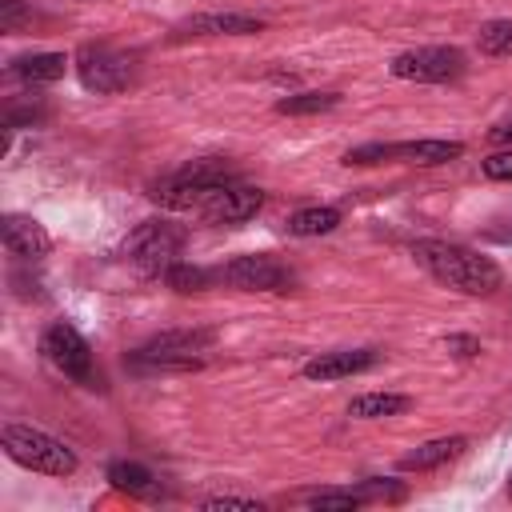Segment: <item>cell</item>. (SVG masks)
I'll use <instances>...</instances> for the list:
<instances>
[{
	"label": "cell",
	"mask_w": 512,
	"mask_h": 512,
	"mask_svg": "<svg viewBox=\"0 0 512 512\" xmlns=\"http://www.w3.org/2000/svg\"><path fill=\"white\" fill-rule=\"evenodd\" d=\"M380 360V352L376 348H344V352H324V356H316V360H308L304 364V376L308 380H344V376H356V372H364V368H372Z\"/></svg>",
	"instance_id": "obj_12"
},
{
	"label": "cell",
	"mask_w": 512,
	"mask_h": 512,
	"mask_svg": "<svg viewBox=\"0 0 512 512\" xmlns=\"http://www.w3.org/2000/svg\"><path fill=\"white\" fill-rule=\"evenodd\" d=\"M464 448H468V436H440V440H428V444H420L416 452H408V456L400 460V468H404V472H428V468H440V464L456 460Z\"/></svg>",
	"instance_id": "obj_14"
},
{
	"label": "cell",
	"mask_w": 512,
	"mask_h": 512,
	"mask_svg": "<svg viewBox=\"0 0 512 512\" xmlns=\"http://www.w3.org/2000/svg\"><path fill=\"white\" fill-rule=\"evenodd\" d=\"M336 104H340L336 92H296V96L276 100V112L280 116H312V112H328Z\"/></svg>",
	"instance_id": "obj_20"
},
{
	"label": "cell",
	"mask_w": 512,
	"mask_h": 512,
	"mask_svg": "<svg viewBox=\"0 0 512 512\" xmlns=\"http://www.w3.org/2000/svg\"><path fill=\"white\" fill-rule=\"evenodd\" d=\"M220 508H252V512H260V504L252 496H212V500H204V512H220Z\"/></svg>",
	"instance_id": "obj_28"
},
{
	"label": "cell",
	"mask_w": 512,
	"mask_h": 512,
	"mask_svg": "<svg viewBox=\"0 0 512 512\" xmlns=\"http://www.w3.org/2000/svg\"><path fill=\"white\" fill-rule=\"evenodd\" d=\"M496 240H500V244H512V228H508V232H500Z\"/></svg>",
	"instance_id": "obj_31"
},
{
	"label": "cell",
	"mask_w": 512,
	"mask_h": 512,
	"mask_svg": "<svg viewBox=\"0 0 512 512\" xmlns=\"http://www.w3.org/2000/svg\"><path fill=\"white\" fill-rule=\"evenodd\" d=\"M180 248H184V232H180L176 224H164V220H148V224H140V228L124 240L128 264L140 268L144 276L168 272V268L176 264Z\"/></svg>",
	"instance_id": "obj_4"
},
{
	"label": "cell",
	"mask_w": 512,
	"mask_h": 512,
	"mask_svg": "<svg viewBox=\"0 0 512 512\" xmlns=\"http://www.w3.org/2000/svg\"><path fill=\"white\" fill-rule=\"evenodd\" d=\"M380 160H392V144H360V148H348L344 152V164H380Z\"/></svg>",
	"instance_id": "obj_24"
},
{
	"label": "cell",
	"mask_w": 512,
	"mask_h": 512,
	"mask_svg": "<svg viewBox=\"0 0 512 512\" xmlns=\"http://www.w3.org/2000/svg\"><path fill=\"white\" fill-rule=\"evenodd\" d=\"M232 180H236V172H232L224 160H192L188 168H180V172H172L168 180L152 184L148 196H152L156 204H164V208H176V212H188V208H192V212H196L212 188L232 184Z\"/></svg>",
	"instance_id": "obj_3"
},
{
	"label": "cell",
	"mask_w": 512,
	"mask_h": 512,
	"mask_svg": "<svg viewBox=\"0 0 512 512\" xmlns=\"http://www.w3.org/2000/svg\"><path fill=\"white\" fill-rule=\"evenodd\" d=\"M356 492H360L364 504H368V500H388V504H400V500H404V484H396V480H380V476L364 480Z\"/></svg>",
	"instance_id": "obj_23"
},
{
	"label": "cell",
	"mask_w": 512,
	"mask_h": 512,
	"mask_svg": "<svg viewBox=\"0 0 512 512\" xmlns=\"http://www.w3.org/2000/svg\"><path fill=\"white\" fill-rule=\"evenodd\" d=\"M480 52H488V56H512V20H488L480 28Z\"/></svg>",
	"instance_id": "obj_22"
},
{
	"label": "cell",
	"mask_w": 512,
	"mask_h": 512,
	"mask_svg": "<svg viewBox=\"0 0 512 512\" xmlns=\"http://www.w3.org/2000/svg\"><path fill=\"white\" fill-rule=\"evenodd\" d=\"M220 280H228L240 292H288L292 268L280 264L276 256H236L232 264L220 268Z\"/></svg>",
	"instance_id": "obj_9"
},
{
	"label": "cell",
	"mask_w": 512,
	"mask_h": 512,
	"mask_svg": "<svg viewBox=\"0 0 512 512\" xmlns=\"http://www.w3.org/2000/svg\"><path fill=\"white\" fill-rule=\"evenodd\" d=\"M40 352L56 372H64V376H72L80 384L92 380V348L72 324H52L44 332V340H40Z\"/></svg>",
	"instance_id": "obj_8"
},
{
	"label": "cell",
	"mask_w": 512,
	"mask_h": 512,
	"mask_svg": "<svg viewBox=\"0 0 512 512\" xmlns=\"http://www.w3.org/2000/svg\"><path fill=\"white\" fill-rule=\"evenodd\" d=\"M260 28H264V20L244 16V12H204V16H192L188 24H180L176 32L180 36H252Z\"/></svg>",
	"instance_id": "obj_13"
},
{
	"label": "cell",
	"mask_w": 512,
	"mask_h": 512,
	"mask_svg": "<svg viewBox=\"0 0 512 512\" xmlns=\"http://www.w3.org/2000/svg\"><path fill=\"white\" fill-rule=\"evenodd\" d=\"M484 176L488 180H512V148H500L484 160Z\"/></svg>",
	"instance_id": "obj_26"
},
{
	"label": "cell",
	"mask_w": 512,
	"mask_h": 512,
	"mask_svg": "<svg viewBox=\"0 0 512 512\" xmlns=\"http://www.w3.org/2000/svg\"><path fill=\"white\" fill-rule=\"evenodd\" d=\"M80 84L92 92H124L132 84V56L108 48V44H84L76 56Z\"/></svg>",
	"instance_id": "obj_6"
},
{
	"label": "cell",
	"mask_w": 512,
	"mask_h": 512,
	"mask_svg": "<svg viewBox=\"0 0 512 512\" xmlns=\"http://www.w3.org/2000/svg\"><path fill=\"white\" fill-rule=\"evenodd\" d=\"M356 504H364L356 488L352 492H316L312 496V508H356Z\"/></svg>",
	"instance_id": "obj_25"
},
{
	"label": "cell",
	"mask_w": 512,
	"mask_h": 512,
	"mask_svg": "<svg viewBox=\"0 0 512 512\" xmlns=\"http://www.w3.org/2000/svg\"><path fill=\"white\" fill-rule=\"evenodd\" d=\"M216 336L208 328H168L156 332L152 340H144L136 348L140 364H160V368H196L208 352H212Z\"/></svg>",
	"instance_id": "obj_5"
},
{
	"label": "cell",
	"mask_w": 512,
	"mask_h": 512,
	"mask_svg": "<svg viewBox=\"0 0 512 512\" xmlns=\"http://www.w3.org/2000/svg\"><path fill=\"white\" fill-rule=\"evenodd\" d=\"M68 68V60L60 52H32V56H20L12 60V72L20 80H32V84H48V80H60Z\"/></svg>",
	"instance_id": "obj_16"
},
{
	"label": "cell",
	"mask_w": 512,
	"mask_h": 512,
	"mask_svg": "<svg viewBox=\"0 0 512 512\" xmlns=\"http://www.w3.org/2000/svg\"><path fill=\"white\" fill-rule=\"evenodd\" d=\"M464 72V52L460 48H412V52H400L392 60V76L400 80H420V84H444V80H456Z\"/></svg>",
	"instance_id": "obj_7"
},
{
	"label": "cell",
	"mask_w": 512,
	"mask_h": 512,
	"mask_svg": "<svg viewBox=\"0 0 512 512\" xmlns=\"http://www.w3.org/2000/svg\"><path fill=\"white\" fill-rule=\"evenodd\" d=\"M0 448L20 468L44 472V476H72L76 472V452L64 440H56L40 428H28V424H4L0 428Z\"/></svg>",
	"instance_id": "obj_2"
},
{
	"label": "cell",
	"mask_w": 512,
	"mask_h": 512,
	"mask_svg": "<svg viewBox=\"0 0 512 512\" xmlns=\"http://www.w3.org/2000/svg\"><path fill=\"white\" fill-rule=\"evenodd\" d=\"M448 348H452V352H456V356H464V360H468V356H476V352H480V344H476V340H472V336H448Z\"/></svg>",
	"instance_id": "obj_29"
},
{
	"label": "cell",
	"mask_w": 512,
	"mask_h": 512,
	"mask_svg": "<svg viewBox=\"0 0 512 512\" xmlns=\"http://www.w3.org/2000/svg\"><path fill=\"white\" fill-rule=\"evenodd\" d=\"M460 152H464L460 140H408V144H392V156H400V160H408V164H424V168L448 164V160H456Z\"/></svg>",
	"instance_id": "obj_15"
},
{
	"label": "cell",
	"mask_w": 512,
	"mask_h": 512,
	"mask_svg": "<svg viewBox=\"0 0 512 512\" xmlns=\"http://www.w3.org/2000/svg\"><path fill=\"white\" fill-rule=\"evenodd\" d=\"M260 204H264V192L260 188H248V184H236L232 180V184L212 188L196 212L204 220H212V224H244V220H252L260 212Z\"/></svg>",
	"instance_id": "obj_10"
},
{
	"label": "cell",
	"mask_w": 512,
	"mask_h": 512,
	"mask_svg": "<svg viewBox=\"0 0 512 512\" xmlns=\"http://www.w3.org/2000/svg\"><path fill=\"white\" fill-rule=\"evenodd\" d=\"M164 280H168V288H176V292H200V288H208L212 272H204V268H196V264L176 260V264L164 272Z\"/></svg>",
	"instance_id": "obj_21"
},
{
	"label": "cell",
	"mask_w": 512,
	"mask_h": 512,
	"mask_svg": "<svg viewBox=\"0 0 512 512\" xmlns=\"http://www.w3.org/2000/svg\"><path fill=\"white\" fill-rule=\"evenodd\" d=\"M24 20H28V12H24L20 0H0V28L4 32H16Z\"/></svg>",
	"instance_id": "obj_27"
},
{
	"label": "cell",
	"mask_w": 512,
	"mask_h": 512,
	"mask_svg": "<svg viewBox=\"0 0 512 512\" xmlns=\"http://www.w3.org/2000/svg\"><path fill=\"white\" fill-rule=\"evenodd\" d=\"M508 496H512V476H508Z\"/></svg>",
	"instance_id": "obj_32"
},
{
	"label": "cell",
	"mask_w": 512,
	"mask_h": 512,
	"mask_svg": "<svg viewBox=\"0 0 512 512\" xmlns=\"http://www.w3.org/2000/svg\"><path fill=\"white\" fill-rule=\"evenodd\" d=\"M412 256L428 276H436L440 284H448V288H456L464 296H492L504 284L500 268L488 256H480V252H472L464 244L420 240V244H412Z\"/></svg>",
	"instance_id": "obj_1"
},
{
	"label": "cell",
	"mask_w": 512,
	"mask_h": 512,
	"mask_svg": "<svg viewBox=\"0 0 512 512\" xmlns=\"http://www.w3.org/2000/svg\"><path fill=\"white\" fill-rule=\"evenodd\" d=\"M340 224V208L332 204H316V208H300L288 216V232L292 236H324Z\"/></svg>",
	"instance_id": "obj_18"
},
{
	"label": "cell",
	"mask_w": 512,
	"mask_h": 512,
	"mask_svg": "<svg viewBox=\"0 0 512 512\" xmlns=\"http://www.w3.org/2000/svg\"><path fill=\"white\" fill-rule=\"evenodd\" d=\"M108 480H112V488H120L128 496H148L152 492V472L144 464H132V460H116L108 468Z\"/></svg>",
	"instance_id": "obj_19"
},
{
	"label": "cell",
	"mask_w": 512,
	"mask_h": 512,
	"mask_svg": "<svg viewBox=\"0 0 512 512\" xmlns=\"http://www.w3.org/2000/svg\"><path fill=\"white\" fill-rule=\"evenodd\" d=\"M488 140H492V144H504V148H512V116H504L496 128H488Z\"/></svg>",
	"instance_id": "obj_30"
},
{
	"label": "cell",
	"mask_w": 512,
	"mask_h": 512,
	"mask_svg": "<svg viewBox=\"0 0 512 512\" xmlns=\"http://www.w3.org/2000/svg\"><path fill=\"white\" fill-rule=\"evenodd\" d=\"M0 236H4V248H8L16 260H28V264L44 260L48 248H52L44 224L32 220V216H16V212H8V216L0 220Z\"/></svg>",
	"instance_id": "obj_11"
},
{
	"label": "cell",
	"mask_w": 512,
	"mask_h": 512,
	"mask_svg": "<svg viewBox=\"0 0 512 512\" xmlns=\"http://www.w3.org/2000/svg\"><path fill=\"white\" fill-rule=\"evenodd\" d=\"M408 404H412V400L400 396V392H364V396H356V400L348 404V416H356V420H380V416L404 412Z\"/></svg>",
	"instance_id": "obj_17"
}]
</instances>
